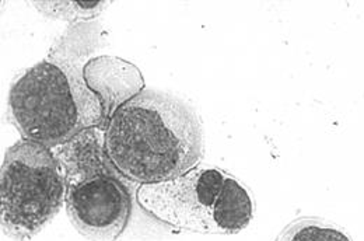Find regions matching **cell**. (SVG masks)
I'll use <instances>...</instances> for the list:
<instances>
[{
    "instance_id": "obj_4",
    "label": "cell",
    "mask_w": 364,
    "mask_h": 241,
    "mask_svg": "<svg viewBox=\"0 0 364 241\" xmlns=\"http://www.w3.org/2000/svg\"><path fill=\"white\" fill-rule=\"evenodd\" d=\"M226 177L218 168L195 167L167 181L141 184L137 203L151 218L178 232L216 233L212 213Z\"/></svg>"
},
{
    "instance_id": "obj_6",
    "label": "cell",
    "mask_w": 364,
    "mask_h": 241,
    "mask_svg": "<svg viewBox=\"0 0 364 241\" xmlns=\"http://www.w3.org/2000/svg\"><path fill=\"white\" fill-rule=\"evenodd\" d=\"M254 216L251 195L234 177L228 176L213 206L216 233L234 235L244 230Z\"/></svg>"
},
{
    "instance_id": "obj_2",
    "label": "cell",
    "mask_w": 364,
    "mask_h": 241,
    "mask_svg": "<svg viewBox=\"0 0 364 241\" xmlns=\"http://www.w3.org/2000/svg\"><path fill=\"white\" fill-rule=\"evenodd\" d=\"M69 40H62L44 60L27 69L9 93V122L23 139L49 149L104 121L101 97L85 77V49L73 48Z\"/></svg>"
},
{
    "instance_id": "obj_7",
    "label": "cell",
    "mask_w": 364,
    "mask_h": 241,
    "mask_svg": "<svg viewBox=\"0 0 364 241\" xmlns=\"http://www.w3.org/2000/svg\"><path fill=\"white\" fill-rule=\"evenodd\" d=\"M274 241H350L332 223L318 218H300L289 223Z\"/></svg>"
},
{
    "instance_id": "obj_3",
    "label": "cell",
    "mask_w": 364,
    "mask_h": 241,
    "mask_svg": "<svg viewBox=\"0 0 364 241\" xmlns=\"http://www.w3.org/2000/svg\"><path fill=\"white\" fill-rule=\"evenodd\" d=\"M65 196L63 168L52 149L23 139L6 150L0 171L3 235L34 239L59 213Z\"/></svg>"
},
{
    "instance_id": "obj_5",
    "label": "cell",
    "mask_w": 364,
    "mask_h": 241,
    "mask_svg": "<svg viewBox=\"0 0 364 241\" xmlns=\"http://www.w3.org/2000/svg\"><path fill=\"white\" fill-rule=\"evenodd\" d=\"M66 212L75 229L91 241H117L131 216V198L115 173L66 186Z\"/></svg>"
},
{
    "instance_id": "obj_1",
    "label": "cell",
    "mask_w": 364,
    "mask_h": 241,
    "mask_svg": "<svg viewBox=\"0 0 364 241\" xmlns=\"http://www.w3.org/2000/svg\"><path fill=\"white\" fill-rule=\"evenodd\" d=\"M104 149L119 174L139 184L182 176L203 157L198 114L177 97L143 90L109 117Z\"/></svg>"
},
{
    "instance_id": "obj_8",
    "label": "cell",
    "mask_w": 364,
    "mask_h": 241,
    "mask_svg": "<svg viewBox=\"0 0 364 241\" xmlns=\"http://www.w3.org/2000/svg\"><path fill=\"white\" fill-rule=\"evenodd\" d=\"M38 10H50L48 16L60 20H85L95 17L108 4L107 1H40Z\"/></svg>"
}]
</instances>
